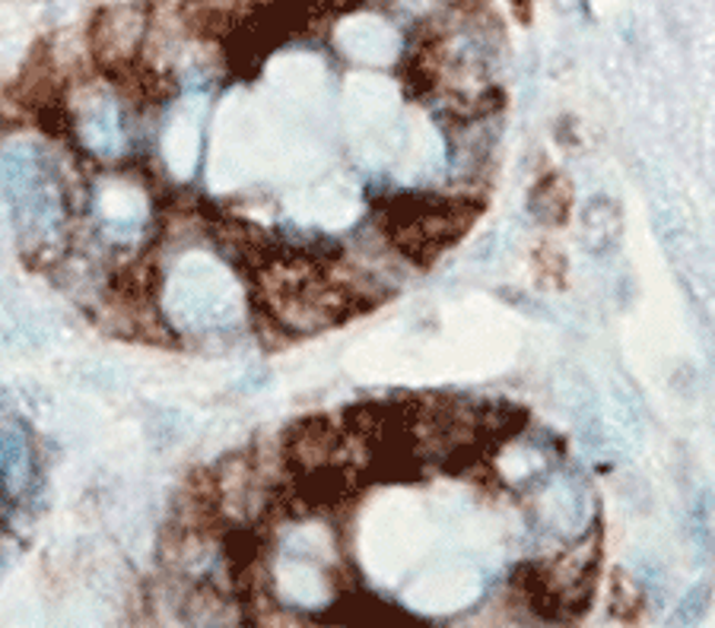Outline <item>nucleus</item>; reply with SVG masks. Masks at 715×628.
Instances as JSON below:
<instances>
[{
    "instance_id": "obj_1",
    "label": "nucleus",
    "mask_w": 715,
    "mask_h": 628,
    "mask_svg": "<svg viewBox=\"0 0 715 628\" xmlns=\"http://www.w3.org/2000/svg\"><path fill=\"white\" fill-rule=\"evenodd\" d=\"M474 207H464V200L449 197H429V194H407L395 197L385 209V229L391 241L417 260H429L442 248H449L454 238H461L474 219Z\"/></svg>"
},
{
    "instance_id": "obj_4",
    "label": "nucleus",
    "mask_w": 715,
    "mask_h": 628,
    "mask_svg": "<svg viewBox=\"0 0 715 628\" xmlns=\"http://www.w3.org/2000/svg\"><path fill=\"white\" fill-rule=\"evenodd\" d=\"M611 616L620 622H633L643 616V587L626 572H614L611 578Z\"/></svg>"
},
{
    "instance_id": "obj_6",
    "label": "nucleus",
    "mask_w": 715,
    "mask_h": 628,
    "mask_svg": "<svg viewBox=\"0 0 715 628\" xmlns=\"http://www.w3.org/2000/svg\"><path fill=\"white\" fill-rule=\"evenodd\" d=\"M512 7H515V13H519V20L528 23V13H531V0H509Z\"/></svg>"
},
{
    "instance_id": "obj_3",
    "label": "nucleus",
    "mask_w": 715,
    "mask_h": 628,
    "mask_svg": "<svg viewBox=\"0 0 715 628\" xmlns=\"http://www.w3.org/2000/svg\"><path fill=\"white\" fill-rule=\"evenodd\" d=\"M528 213L541 226H566L572 216L570 178L560 172H548L544 178H538L531 194H528Z\"/></svg>"
},
{
    "instance_id": "obj_2",
    "label": "nucleus",
    "mask_w": 715,
    "mask_h": 628,
    "mask_svg": "<svg viewBox=\"0 0 715 628\" xmlns=\"http://www.w3.org/2000/svg\"><path fill=\"white\" fill-rule=\"evenodd\" d=\"M582 241L589 255L611 257L623 241V209L614 197L597 194L582 209Z\"/></svg>"
},
{
    "instance_id": "obj_5",
    "label": "nucleus",
    "mask_w": 715,
    "mask_h": 628,
    "mask_svg": "<svg viewBox=\"0 0 715 628\" xmlns=\"http://www.w3.org/2000/svg\"><path fill=\"white\" fill-rule=\"evenodd\" d=\"M709 606H713V584L699 581L693 584L691 590L681 597V604L671 616V626H699L706 616H709Z\"/></svg>"
}]
</instances>
